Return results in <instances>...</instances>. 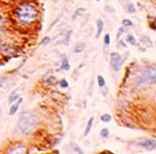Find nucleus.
Listing matches in <instances>:
<instances>
[{
  "mask_svg": "<svg viewBox=\"0 0 156 154\" xmlns=\"http://www.w3.org/2000/svg\"><path fill=\"white\" fill-rule=\"evenodd\" d=\"M59 86H60L62 88H67V87H68V82H67V80H66V79H62V80L59 81Z\"/></svg>",
  "mask_w": 156,
  "mask_h": 154,
  "instance_id": "19",
  "label": "nucleus"
},
{
  "mask_svg": "<svg viewBox=\"0 0 156 154\" xmlns=\"http://www.w3.org/2000/svg\"><path fill=\"white\" fill-rule=\"evenodd\" d=\"M50 41H52V39L49 38V37H46V38L43 39L42 41H41V45H42V46H47L48 44H49V42H50Z\"/></svg>",
  "mask_w": 156,
  "mask_h": 154,
  "instance_id": "23",
  "label": "nucleus"
},
{
  "mask_svg": "<svg viewBox=\"0 0 156 154\" xmlns=\"http://www.w3.org/2000/svg\"><path fill=\"white\" fill-rule=\"evenodd\" d=\"M127 42L131 46H135L136 45V38L132 36V34H128V37H127Z\"/></svg>",
  "mask_w": 156,
  "mask_h": 154,
  "instance_id": "13",
  "label": "nucleus"
},
{
  "mask_svg": "<svg viewBox=\"0 0 156 154\" xmlns=\"http://www.w3.org/2000/svg\"><path fill=\"white\" fill-rule=\"evenodd\" d=\"M127 12H128V13H131V14L136 13V8H135L133 4H132L131 1H128V4H127Z\"/></svg>",
  "mask_w": 156,
  "mask_h": 154,
  "instance_id": "12",
  "label": "nucleus"
},
{
  "mask_svg": "<svg viewBox=\"0 0 156 154\" xmlns=\"http://www.w3.org/2000/svg\"><path fill=\"white\" fill-rule=\"evenodd\" d=\"M18 96H20V95H18V93H17L16 90L13 91V93L9 95V97H8V103H9V104H13V103H15L16 102V99L18 98Z\"/></svg>",
  "mask_w": 156,
  "mask_h": 154,
  "instance_id": "8",
  "label": "nucleus"
},
{
  "mask_svg": "<svg viewBox=\"0 0 156 154\" xmlns=\"http://www.w3.org/2000/svg\"><path fill=\"white\" fill-rule=\"evenodd\" d=\"M71 146L73 147L74 152H77V153H83V151H82L81 148L79 147V146L77 145V144H75V143H71Z\"/></svg>",
  "mask_w": 156,
  "mask_h": 154,
  "instance_id": "18",
  "label": "nucleus"
},
{
  "mask_svg": "<svg viewBox=\"0 0 156 154\" xmlns=\"http://www.w3.org/2000/svg\"><path fill=\"white\" fill-rule=\"evenodd\" d=\"M85 42H79V44H77L75 47H74V53H77V54H79V53H82V51L85 50Z\"/></svg>",
  "mask_w": 156,
  "mask_h": 154,
  "instance_id": "9",
  "label": "nucleus"
},
{
  "mask_svg": "<svg viewBox=\"0 0 156 154\" xmlns=\"http://www.w3.org/2000/svg\"><path fill=\"white\" fill-rule=\"evenodd\" d=\"M104 29V22L102 19H97V33H96V38H99L100 34L103 32Z\"/></svg>",
  "mask_w": 156,
  "mask_h": 154,
  "instance_id": "7",
  "label": "nucleus"
},
{
  "mask_svg": "<svg viewBox=\"0 0 156 154\" xmlns=\"http://www.w3.org/2000/svg\"><path fill=\"white\" fill-rule=\"evenodd\" d=\"M118 1H120V2H122V1H123V0H118Z\"/></svg>",
  "mask_w": 156,
  "mask_h": 154,
  "instance_id": "32",
  "label": "nucleus"
},
{
  "mask_svg": "<svg viewBox=\"0 0 156 154\" xmlns=\"http://www.w3.org/2000/svg\"><path fill=\"white\" fill-rule=\"evenodd\" d=\"M0 51H7V48L5 46L1 45V42H0Z\"/></svg>",
  "mask_w": 156,
  "mask_h": 154,
  "instance_id": "29",
  "label": "nucleus"
},
{
  "mask_svg": "<svg viewBox=\"0 0 156 154\" xmlns=\"http://www.w3.org/2000/svg\"><path fill=\"white\" fill-rule=\"evenodd\" d=\"M72 36V30L70 31H67V34H66V39H65V44L66 45H68V42H70V37Z\"/></svg>",
  "mask_w": 156,
  "mask_h": 154,
  "instance_id": "25",
  "label": "nucleus"
},
{
  "mask_svg": "<svg viewBox=\"0 0 156 154\" xmlns=\"http://www.w3.org/2000/svg\"><path fill=\"white\" fill-rule=\"evenodd\" d=\"M85 9H83V8H79L78 9V12H77V13L74 14V16H73V17H74V19H75V17H77V16H78L79 14H81V13H83V12H85Z\"/></svg>",
  "mask_w": 156,
  "mask_h": 154,
  "instance_id": "26",
  "label": "nucleus"
},
{
  "mask_svg": "<svg viewBox=\"0 0 156 154\" xmlns=\"http://www.w3.org/2000/svg\"><path fill=\"white\" fill-rule=\"evenodd\" d=\"M93 116H91L90 119H89V121H88V123H87V128H85V136H88V134L90 133L91 128H92V124H93Z\"/></svg>",
  "mask_w": 156,
  "mask_h": 154,
  "instance_id": "10",
  "label": "nucleus"
},
{
  "mask_svg": "<svg viewBox=\"0 0 156 154\" xmlns=\"http://www.w3.org/2000/svg\"><path fill=\"white\" fill-rule=\"evenodd\" d=\"M100 136H102L103 138H107V137L110 136V130L107 128H103L100 130Z\"/></svg>",
  "mask_w": 156,
  "mask_h": 154,
  "instance_id": "16",
  "label": "nucleus"
},
{
  "mask_svg": "<svg viewBox=\"0 0 156 154\" xmlns=\"http://www.w3.org/2000/svg\"><path fill=\"white\" fill-rule=\"evenodd\" d=\"M15 14H16L20 23L24 24V25H29V24H32L33 22L37 21L39 12L34 5L29 4V2H24L15 9Z\"/></svg>",
  "mask_w": 156,
  "mask_h": 154,
  "instance_id": "1",
  "label": "nucleus"
},
{
  "mask_svg": "<svg viewBox=\"0 0 156 154\" xmlns=\"http://www.w3.org/2000/svg\"><path fill=\"white\" fill-rule=\"evenodd\" d=\"M141 41H143V42L146 44V46H148V47H150V46H152V41H150V40L147 38V37H143V38L141 39Z\"/></svg>",
  "mask_w": 156,
  "mask_h": 154,
  "instance_id": "24",
  "label": "nucleus"
},
{
  "mask_svg": "<svg viewBox=\"0 0 156 154\" xmlns=\"http://www.w3.org/2000/svg\"><path fill=\"white\" fill-rule=\"evenodd\" d=\"M122 25H123L124 27H130V26L133 25V23H132V21H130V19H122Z\"/></svg>",
  "mask_w": 156,
  "mask_h": 154,
  "instance_id": "14",
  "label": "nucleus"
},
{
  "mask_svg": "<svg viewBox=\"0 0 156 154\" xmlns=\"http://www.w3.org/2000/svg\"><path fill=\"white\" fill-rule=\"evenodd\" d=\"M122 64H123V58L121 57V55L116 53V51H113L111 54V65L112 69L115 71V72H118L122 67Z\"/></svg>",
  "mask_w": 156,
  "mask_h": 154,
  "instance_id": "4",
  "label": "nucleus"
},
{
  "mask_svg": "<svg viewBox=\"0 0 156 154\" xmlns=\"http://www.w3.org/2000/svg\"><path fill=\"white\" fill-rule=\"evenodd\" d=\"M149 26L153 29V30H156V24L155 23H149Z\"/></svg>",
  "mask_w": 156,
  "mask_h": 154,
  "instance_id": "30",
  "label": "nucleus"
},
{
  "mask_svg": "<svg viewBox=\"0 0 156 154\" xmlns=\"http://www.w3.org/2000/svg\"><path fill=\"white\" fill-rule=\"evenodd\" d=\"M155 101H156V90H155Z\"/></svg>",
  "mask_w": 156,
  "mask_h": 154,
  "instance_id": "31",
  "label": "nucleus"
},
{
  "mask_svg": "<svg viewBox=\"0 0 156 154\" xmlns=\"http://www.w3.org/2000/svg\"><path fill=\"white\" fill-rule=\"evenodd\" d=\"M0 114H1V107H0Z\"/></svg>",
  "mask_w": 156,
  "mask_h": 154,
  "instance_id": "33",
  "label": "nucleus"
},
{
  "mask_svg": "<svg viewBox=\"0 0 156 154\" xmlns=\"http://www.w3.org/2000/svg\"><path fill=\"white\" fill-rule=\"evenodd\" d=\"M104 42H105V45L106 46H108L110 45V42H111V37H110V34H108V33H107V34H105Z\"/></svg>",
  "mask_w": 156,
  "mask_h": 154,
  "instance_id": "22",
  "label": "nucleus"
},
{
  "mask_svg": "<svg viewBox=\"0 0 156 154\" xmlns=\"http://www.w3.org/2000/svg\"><path fill=\"white\" fill-rule=\"evenodd\" d=\"M22 101H23V98L20 97V98L17 99V102L12 104V106H10V109H9V115H14V114L18 111V106H20V104L22 103Z\"/></svg>",
  "mask_w": 156,
  "mask_h": 154,
  "instance_id": "6",
  "label": "nucleus"
},
{
  "mask_svg": "<svg viewBox=\"0 0 156 154\" xmlns=\"http://www.w3.org/2000/svg\"><path fill=\"white\" fill-rule=\"evenodd\" d=\"M156 84V66H147V67H145L136 81L137 87L152 86V84Z\"/></svg>",
  "mask_w": 156,
  "mask_h": 154,
  "instance_id": "3",
  "label": "nucleus"
},
{
  "mask_svg": "<svg viewBox=\"0 0 156 154\" xmlns=\"http://www.w3.org/2000/svg\"><path fill=\"white\" fill-rule=\"evenodd\" d=\"M124 31H125L124 26H122V27H120V29H118V31H117V36H116V41L120 40V38H121V36H122V33H123Z\"/></svg>",
  "mask_w": 156,
  "mask_h": 154,
  "instance_id": "20",
  "label": "nucleus"
},
{
  "mask_svg": "<svg viewBox=\"0 0 156 154\" xmlns=\"http://www.w3.org/2000/svg\"><path fill=\"white\" fill-rule=\"evenodd\" d=\"M97 80H98V84H99V87H105V79L103 76H98L97 77Z\"/></svg>",
  "mask_w": 156,
  "mask_h": 154,
  "instance_id": "17",
  "label": "nucleus"
},
{
  "mask_svg": "<svg viewBox=\"0 0 156 154\" xmlns=\"http://www.w3.org/2000/svg\"><path fill=\"white\" fill-rule=\"evenodd\" d=\"M5 80H6V77H0V87L5 82Z\"/></svg>",
  "mask_w": 156,
  "mask_h": 154,
  "instance_id": "28",
  "label": "nucleus"
},
{
  "mask_svg": "<svg viewBox=\"0 0 156 154\" xmlns=\"http://www.w3.org/2000/svg\"><path fill=\"white\" fill-rule=\"evenodd\" d=\"M46 82H47L48 84H56V79L52 77V76H50V77L46 80Z\"/></svg>",
  "mask_w": 156,
  "mask_h": 154,
  "instance_id": "21",
  "label": "nucleus"
},
{
  "mask_svg": "<svg viewBox=\"0 0 156 154\" xmlns=\"http://www.w3.org/2000/svg\"><path fill=\"white\" fill-rule=\"evenodd\" d=\"M60 69L64 71H68L70 70V63H68V59L66 57L63 58V61H62V65H60Z\"/></svg>",
  "mask_w": 156,
  "mask_h": 154,
  "instance_id": "11",
  "label": "nucleus"
},
{
  "mask_svg": "<svg viewBox=\"0 0 156 154\" xmlns=\"http://www.w3.org/2000/svg\"><path fill=\"white\" fill-rule=\"evenodd\" d=\"M100 119H102V121L103 122H110L112 120V116L111 114H107V113H105V114H103V115L100 116Z\"/></svg>",
  "mask_w": 156,
  "mask_h": 154,
  "instance_id": "15",
  "label": "nucleus"
},
{
  "mask_svg": "<svg viewBox=\"0 0 156 154\" xmlns=\"http://www.w3.org/2000/svg\"><path fill=\"white\" fill-rule=\"evenodd\" d=\"M105 9H106V12H107V13H114V8H113V7H110V6H106L105 7Z\"/></svg>",
  "mask_w": 156,
  "mask_h": 154,
  "instance_id": "27",
  "label": "nucleus"
},
{
  "mask_svg": "<svg viewBox=\"0 0 156 154\" xmlns=\"http://www.w3.org/2000/svg\"><path fill=\"white\" fill-rule=\"evenodd\" d=\"M96 1H100V0H96Z\"/></svg>",
  "mask_w": 156,
  "mask_h": 154,
  "instance_id": "34",
  "label": "nucleus"
},
{
  "mask_svg": "<svg viewBox=\"0 0 156 154\" xmlns=\"http://www.w3.org/2000/svg\"><path fill=\"white\" fill-rule=\"evenodd\" d=\"M138 146L145 148V150H155L156 148V141L154 139H143V141L138 143Z\"/></svg>",
  "mask_w": 156,
  "mask_h": 154,
  "instance_id": "5",
  "label": "nucleus"
},
{
  "mask_svg": "<svg viewBox=\"0 0 156 154\" xmlns=\"http://www.w3.org/2000/svg\"><path fill=\"white\" fill-rule=\"evenodd\" d=\"M39 124V119L38 116L33 113H30V112H24L22 113L18 119V122H17V131L20 134H23V135H27L32 131L33 129H35Z\"/></svg>",
  "mask_w": 156,
  "mask_h": 154,
  "instance_id": "2",
  "label": "nucleus"
}]
</instances>
